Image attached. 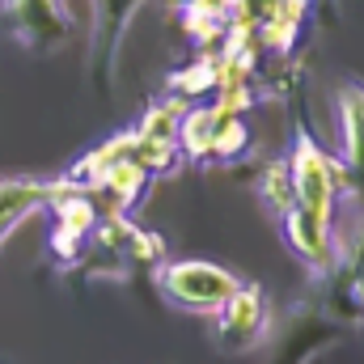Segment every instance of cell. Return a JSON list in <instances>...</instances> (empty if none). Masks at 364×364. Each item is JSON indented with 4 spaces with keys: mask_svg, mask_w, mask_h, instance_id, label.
Wrapping results in <instances>:
<instances>
[{
    "mask_svg": "<svg viewBox=\"0 0 364 364\" xmlns=\"http://www.w3.org/2000/svg\"><path fill=\"white\" fill-rule=\"evenodd\" d=\"M288 174H292V191H296V208H305L322 220H335L339 195L352 191L348 166L335 161L309 132H296L292 153H288Z\"/></svg>",
    "mask_w": 364,
    "mask_h": 364,
    "instance_id": "obj_1",
    "label": "cell"
},
{
    "mask_svg": "<svg viewBox=\"0 0 364 364\" xmlns=\"http://www.w3.org/2000/svg\"><path fill=\"white\" fill-rule=\"evenodd\" d=\"M237 275L220 263H208V259H174V263H161L157 267V292L182 309V314H199V318H212L233 292H237Z\"/></svg>",
    "mask_w": 364,
    "mask_h": 364,
    "instance_id": "obj_2",
    "label": "cell"
},
{
    "mask_svg": "<svg viewBox=\"0 0 364 364\" xmlns=\"http://www.w3.org/2000/svg\"><path fill=\"white\" fill-rule=\"evenodd\" d=\"M212 322H216V348L220 352H229V356L255 352L267 339V292H263V284L242 279L237 292L212 314Z\"/></svg>",
    "mask_w": 364,
    "mask_h": 364,
    "instance_id": "obj_3",
    "label": "cell"
},
{
    "mask_svg": "<svg viewBox=\"0 0 364 364\" xmlns=\"http://www.w3.org/2000/svg\"><path fill=\"white\" fill-rule=\"evenodd\" d=\"M68 9L60 0H0V30L26 51H55L68 38Z\"/></svg>",
    "mask_w": 364,
    "mask_h": 364,
    "instance_id": "obj_4",
    "label": "cell"
},
{
    "mask_svg": "<svg viewBox=\"0 0 364 364\" xmlns=\"http://www.w3.org/2000/svg\"><path fill=\"white\" fill-rule=\"evenodd\" d=\"M279 233L284 246L292 250V259H301L314 275H326L339 259V242H335V220H322L305 208H288L279 216Z\"/></svg>",
    "mask_w": 364,
    "mask_h": 364,
    "instance_id": "obj_5",
    "label": "cell"
},
{
    "mask_svg": "<svg viewBox=\"0 0 364 364\" xmlns=\"http://www.w3.org/2000/svg\"><path fill=\"white\" fill-rule=\"evenodd\" d=\"M64 191V178H0V250L17 225H26L34 212H43Z\"/></svg>",
    "mask_w": 364,
    "mask_h": 364,
    "instance_id": "obj_6",
    "label": "cell"
},
{
    "mask_svg": "<svg viewBox=\"0 0 364 364\" xmlns=\"http://www.w3.org/2000/svg\"><path fill=\"white\" fill-rule=\"evenodd\" d=\"M149 182H153V174H149L136 157H123V161H114L102 178L93 182L90 195H102V199H106V212L127 216V212L149 195ZM106 212H102V216H106Z\"/></svg>",
    "mask_w": 364,
    "mask_h": 364,
    "instance_id": "obj_7",
    "label": "cell"
},
{
    "mask_svg": "<svg viewBox=\"0 0 364 364\" xmlns=\"http://www.w3.org/2000/svg\"><path fill=\"white\" fill-rule=\"evenodd\" d=\"M339 136H343L348 178L364 195V85H343L339 90Z\"/></svg>",
    "mask_w": 364,
    "mask_h": 364,
    "instance_id": "obj_8",
    "label": "cell"
},
{
    "mask_svg": "<svg viewBox=\"0 0 364 364\" xmlns=\"http://www.w3.org/2000/svg\"><path fill=\"white\" fill-rule=\"evenodd\" d=\"M220 106H186L178 119V149L182 161H212V140H216V123H220Z\"/></svg>",
    "mask_w": 364,
    "mask_h": 364,
    "instance_id": "obj_9",
    "label": "cell"
},
{
    "mask_svg": "<svg viewBox=\"0 0 364 364\" xmlns=\"http://www.w3.org/2000/svg\"><path fill=\"white\" fill-rule=\"evenodd\" d=\"M216 90H220V60L216 55H199L195 64H186L170 77V97H178V102H199L203 93Z\"/></svg>",
    "mask_w": 364,
    "mask_h": 364,
    "instance_id": "obj_10",
    "label": "cell"
},
{
    "mask_svg": "<svg viewBox=\"0 0 364 364\" xmlns=\"http://www.w3.org/2000/svg\"><path fill=\"white\" fill-rule=\"evenodd\" d=\"M250 123H246V114H225L220 123H216V140H212V161L216 166H233V161H242L246 153H250Z\"/></svg>",
    "mask_w": 364,
    "mask_h": 364,
    "instance_id": "obj_11",
    "label": "cell"
},
{
    "mask_svg": "<svg viewBox=\"0 0 364 364\" xmlns=\"http://www.w3.org/2000/svg\"><path fill=\"white\" fill-rule=\"evenodd\" d=\"M259 199L272 216H284L288 208H296V191H292V174H288V157L272 161L259 178Z\"/></svg>",
    "mask_w": 364,
    "mask_h": 364,
    "instance_id": "obj_12",
    "label": "cell"
},
{
    "mask_svg": "<svg viewBox=\"0 0 364 364\" xmlns=\"http://www.w3.org/2000/svg\"><path fill=\"white\" fill-rule=\"evenodd\" d=\"M132 157L157 178V174H174L182 166V149L178 140H153V136H140L136 132V149H132Z\"/></svg>",
    "mask_w": 364,
    "mask_h": 364,
    "instance_id": "obj_13",
    "label": "cell"
},
{
    "mask_svg": "<svg viewBox=\"0 0 364 364\" xmlns=\"http://www.w3.org/2000/svg\"><path fill=\"white\" fill-rule=\"evenodd\" d=\"M186 106H191V102H178V97L149 106L136 132H140V136H153V140H174V136H178V119H182Z\"/></svg>",
    "mask_w": 364,
    "mask_h": 364,
    "instance_id": "obj_14",
    "label": "cell"
},
{
    "mask_svg": "<svg viewBox=\"0 0 364 364\" xmlns=\"http://www.w3.org/2000/svg\"><path fill=\"white\" fill-rule=\"evenodd\" d=\"M127 263H136V267H161L166 263V242L157 237V233H149V229H132V242H127Z\"/></svg>",
    "mask_w": 364,
    "mask_h": 364,
    "instance_id": "obj_15",
    "label": "cell"
},
{
    "mask_svg": "<svg viewBox=\"0 0 364 364\" xmlns=\"http://www.w3.org/2000/svg\"><path fill=\"white\" fill-rule=\"evenodd\" d=\"M85 246H90V237H85V233H73V229H64V225H55V229H51V255H55L60 263H81Z\"/></svg>",
    "mask_w": 364,
    "mask_h": 364,
    "instance_id": "obj_16",
    "label": "cell"
}]
</instances>
